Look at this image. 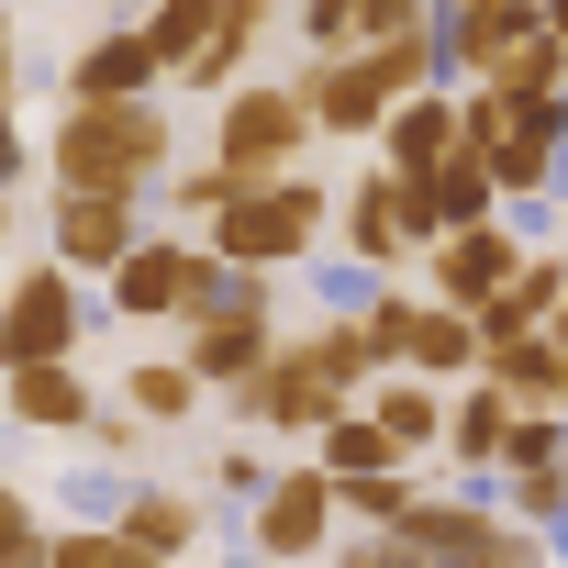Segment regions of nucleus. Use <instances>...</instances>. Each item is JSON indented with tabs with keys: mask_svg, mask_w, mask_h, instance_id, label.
Masks as SVG:
<instances>
[{
	"mask_svg": "<svg viewBox=\"0 0 568 568\" xmlns=\"http://www.w3.org/2000/svg\"><path fill=\"white\" fill-rule=\"evenodd\" d=\"M156 45H145V23H123V34H101V45H79V68H68V101H156Z\"/></svg>",
	"mask_w": 568,
	"mask_h": 568,
	"instance_id": "nucleus-15",
	"label": "nucleus"
},
{
	"mask_svg": "<svg viewBox=\"0 0 568 568\" xmlns=\"http://www.w3.org/2000/svg\"><path fill=\"white\" fill-rule=\"evenodd\" d=\"M45 546H57V535H45V513H34L12 479H0V568H45Z\"/></svg>",
	"mask_w": 568,
	"mask_h": 568,
	"instance_id": "nucleus-31",
	"label": "nucleus"
},
{
	"mask_svg": "<svg viewBox=\"0 0 568 568\" xmlns=\"http://www.w3.org/2000/svg\"><path fill=\"white\" fill-rule=\"evenodd\" d=\"M457 145H468V90H446V79H435V90H413V101L379 123V156H390L402 179H435Z\"/></svg>",
	"mask_w": 568,
	"mask_h": 568,
	"instance_id": "nucleus-12",
	"label": "nucleus"
},
{
	"mask_svg": "<svg viewBox=\"0 0 568 568\" xmlns=\"http://www.w3.org/2000/svg\"><path fill=\"white\" fill-rule=\"evenodd\" d=\"M313 457H324L335 479H379V468H413V457L390 446V424H379L368 402H346V413H335V424L313 435Z\"/></svg>",
	"mask_w": 568,
	"mask_h": 568,
	"instance_id": "nucleus-21",
	"label": "nucleus"
},
{
	"mask_svg": "<svg viewBox=\"0 0 568 568\" xmlns=\"http://www.w3.org/2000/svg\"><path fill=\"white\" fill-rule=\"evenodd\" d=\"M179 357L201 368V390H245V379L278 357V335H267V278H245L223 313H190V346H179Z\"/></svg>",
	"mask_w": 568,
	"mask_h": 568,
	"instance_id": "nucleus-9",
	"label": "nucleus"
},
{
	"mask_svg": "<svg viewBox=\"0 0 568 568\" xmlns=\"http://www.w3.org/2000/svg\"><path fill=\"white\" fill-rule=\"evenodd\" d=\"M335 513H357L368 535H402L424 513V468H379V479H335Z\"/></svg>",
	"mask_w": 568,
	"mask_h": 568,
	"instance_id": "nucleus-25",
	"label": "nucleus"
},
{
	"mask_svg": "<svg viewBox=\"0 0 568 568\" xmlns=\"http://www.w3.org/2000/svg\"><path fill=\"white\" fill-rule=\"evenodd\" d=\"M134 245H145V201L134 190H57V256L79 278H112Z\"/></svg>",
	"mask_w": 568,
	"mask_h": 568,
	"instance_id": "nucleus-11",
	"label": "nucleus"
},
{
	"mask_svg": "<svg viewBox=\"0 0 568 568\" xmlns=\"http://www.w3.org/2000/svg\"><path fill=\"white\" fill-rule=\"evenodd\" d=\"M357 379H379V368H368V335L335 313L324 335L278 346V357H267V368H256L234 402H245V424H256V435H324V424L357 402Z\"/></svg>",
	"mask_w": 568,
	"mask_h": 568,
	"instance_id": "nucleus-1",
	"label": "nucleus"
},
{
	"mask_svg": "<svg viewBox=\"0 0 568 568\" xmlns=\"http://www.w3.org/2000/svg\"><path fill=\"white\" fill-rule=\"evenodd\" d=\"M424 23H435L424 0H302V34H313V57L390 45V34H424Z\"/></svg>",
	"mask_w": 568,
	"mask_h": 568,
	"instance_id": "nucleus-14",
	"label": "nucleus"
},
{
	"mask_svg": "<svg viewBox=\"0 0 568 568\" xmlns=\"http://www.w3.org/2000/svg\"><path fill=\"white\" fill-rule=\"evenodd\" d=\"M123 535L156 546V557H190V546H201V501H190V490H134V501H123Z\"/></svg>",
	"mask_w": 568,
	"mask_h": 568,
	"instance_id": "nucleus-28",
	"label": "nucleus"
},
{
	"mask_svg": "<svg viewBox=\"0 0 568 568\" xmlns=\"http://www.w3.org/2000/svg\"><path fill=\"white\" fill-rule=\"evenodd\" d=\"M57 190H134L168 179V101H68L57 145H45Z\"/></svg>",
	"mask_w": 568,
	"mask_h": 568,
	"instance_id": "nucleus-3",
	"label": "nucleus"
},
{
	"mask_svg": "<svg viewBox=\"0 0 568 568\" xmlns=\"http://www.w3.org/2000/svg\"><path fill=\"white\" fill-rule=\"evenodd\" d=\"M23 179V123H12V101H0V190Z\"/></svg>",
	"mask_w": 568,
	"mask_h": 568,
	"instance_id": "nucleus-35",
	"label": "nucleus"
},
{
	"mask_svg": "<svg viewBox=\"0 0 568 568\" xmlns=\"http://www.w3.org/2000/svg\"><path fill=\"white\" fill-rule=\"evenodd\" d=\"M402 535H413L435 568H546V557H557L535 524H513V513H490V501H435V490H424V513H413Z\"/></svg>",
	"mask_w": 568,
	"mask_h": 568,
	"instance_id": "nucleus-7",
	"label": "nucleus"
},
{
	"mask_svg": "<svg viewBox=\"0 0 568 568\" xmlns=\"http://www.w3.org/2000/svg\"><path fill=\"white\" fill-rule=\"evenodd\" d=\"M413 291H379L368 313H357V335H368V368H413Z\"/></svg>",
	"mask_w": 568,
	"mask_h": 568,
	"instance_id": "nucleus-30",
	"label": "nucleus"
},
{
	"mask_svg": "<svg viewBox=\"0 0 568 568\" xmlns=\"http://www.w3.org/2000/svg\"><path fill=\"white\" fill-rule=\"evenodd\" d=\"M190 278H201V245H134L123 267H112V313L123 324H168V313H190Z\"/></svg>",
	"mask_w": 568,
	"mask_h": 568,
	"instance_id": "nucleus-13",
	"label": "nucleus"
},
{
	"mask_svg": "<svg viewBox=\"0 0 568 568\" xmlns=\"http://www.w3.org/2000/svg\"><path fill=\"white\" fill-rule=\"evenodd\" d=\"M424 190H435V223H446V234H457V223H490V212H501V179H490V156H479V145H457V156H446V168H435Z\"/></svg>",
	"mask_w": 568,
	"mask_h": 568,
	"instance_id": "nucleus-24",
	"label": "nucleus"
},
{
	"mask_svg": "<svg viewBox=\"0 0 568 568\" xmlns=\"http://www.w3.org/2000/svg\"><path fill=\"white\" fill-rule=\"evenodd\" d=\"M368 413H379V424H390V446H402V457H413V468H424V457H435V446H446V390H435V379H424V368H390V379H379V390H368Z\"/></svg>",
	"mask_w": 568,
	"mask_h": 568,
	"instance_id": "nucleus-18",
	"label": "nucleus"
},
{
	"mask_svg": "<svg viewBox=\"0 0 568 568\" xmlns=\"http://www.w3.org/2000/svg\"><path fill=\"white\" fill-rule=\"evenodd\" d=\"M79 335H90V302H79L68 256L23 267L12 291H0V368H57V357H79Z\"/></svg>",
	"mask_w": 568,
	"mask_h": 568,
	"instance_id": "nucleus-6",
	"label": "nucleus"
},
{
	"mask_svg": "<svg viewBox=\"0 0 568 568\" xmlns=\"http://www.w3.org/2000/svg\"><path fill=\"white\" fill-rule=\"evenodd\" d=\"M123 402H134L145 424H190V413H201V368H190V357H145V368H123Z\"/></svg>",
	"mask_w": 568,
	"mask_h": 568,
	"instance_id": "nucleus-27",
	"label": "nucleus"
},
{
	"mask_svg": "<svg viewBox=\"0 0 568 568\" xmlns=\"http://www.w3.org/2000/svg\"><path fill=\"white\" fill-rule=\"evenodd\" d=\"M446 68H435V23L424 34H390V45H346V57H313L291 90L313 101V123L324 134H379L413 90H435Z\"/></svg>",
	"mask_w": 568,
	"mask_h": 568,
	"instance_id": "nucleus-2",
	"label": "nucleus"
},
{
	"mask_svg": "<svg viewBox=\"0 0 568 568\" xmlns=\"http://www.w3.org/2000/svg\"><path fill=\"white\" fill-rule=\"evenodd\" d=\"M501 513H513V524H535V535H546V524H557V513H568V468H513V501H501Z\"/></svg>",
	"mask_w": 568,
	"mask_h": 568,
	"instance_id": "nucleus-33",
	"label": "nucleus"
},
{
	"mask_svg": "<svg viewBox=\"0 0 568 568\" xmlns=\"http://www.w3.org/2000/svg\"><path fill=\"white\" fill-rule=\"evenodd\" d=\"M535 12H546V34H568V0H535Z\"/></svg>",
	"mask_w": 568,
	"mask_h": 568,
	"instance_id": "nucleus-37",
	"label": "nucleus"
},
{
	"mask_svg": "<svg viewBox=\"0 0 568 568\" xmlns=\"http://www.w3.org/2000/svg\"><path fill=\"white\" fill-rule=\"evenodd\" d=\"M557 313H568V256H524V267L501 278V302L479 313V335H490V346H501V335H546Z\"/></svg>",
	"mask_w": 568,
	"mask_h": 568,
	"instance_id": "nucleus-17",
	"label": "nucleus"
},
{
	"mask_svg": "<svg viewBox=\"0 0 568 568\" xmlns=\"http://www.w3.org/2000/svg\"><path fill=\"white\" fill-rule=\"evenodd\" d=\"M278 23V0H223V34L190 57V90H234V68L256 57V34Z\"/></svg>",
	"mask_w": 568,
	"mask_h": 568,
	"instance_id": "nucleus-23",
	"label": "nucleus"
},
{
	"mask_svg": "<svg viewBox=\"0 0 568 568\" xmlns=\"http://www.w3.org/2000/svg\"><path fill=\"white\" fill-rule=\"evenodd\" d=\"M313 134H324V123H313L302 90H256V79L223 90V112H212V156H223L234 179H291Z\"/></svg>",
	"mask_w": 568,
	"mask_h": 568,
	"instance_id": "nucleus-5",
	"label": "nucleus"
},
{
	"mask_svg": "<svg viewBox=\"0 0 568 568\" xmlns=\"http://www.w3.org/2000/svg\"><path fill=\"white\" fill-rule=\"evenodd\" d=\"M501 446H513V390L501 379H468L446 402V457L457 468H501Z\"/></svg>",
	"mask_w": 568,
	"mask_h": 568,
	"instance_id": "nucleus-19",
	"label": "nucleus"
},
{
	"mask_svg": "<svg viewBox=\"0 0 568 568\" xmlns=\"http://www.w3.org/2000/svg\"><path fill=\"white\" fill-rule=\"evenodd\" d=\"M479 357H490L479 313H457V302H424V313H413V368H424V379H479Z\"/></svg>",
	"mask_w": 568,
	"mask_h": 568,
	"instance_id": "nucleus-20",
	"label": "nucleus"
},
{
	"mask_svg": "<svg viewBox=\"0 0 568 568\" xmlns=\"http://www.w3.org/2000/svg\"><path fill=\"white\" fill-rule=\"evenodd\" d=\"M0 234H12V190H0Z\"/></svg>",
	"mask_w": 568,
	"mask_h": 568,
	"instance_id": "nucleus-38",
	"label": "nucleus"
},
{
	"mask_svg": "<svg viewBox=\"0 0 568 568\" xmlns=\"http://www.w3.org/2000/svg\"><path fill=\"white\" fill-rule=\"evenodd\" d=\"M0 101H12V12H0Z\"/></svg>",
	"mask_w": 568,
	"mask_h": 568,
	"instance_id": "nucleus-36",
	"label": "nucleus"
},
{
	"mask_svg": "<svg viewBox=\"0 0 568 568\" xmlns=\"http://www.w3.org/2000/svg\"><path fill=\"white\" fill-rule=\"evenodd\" d=\"M245 546H256L267 568H313V557L335 546V468H324V457H313V468H278V479L256 490Z\"/></svg>",
	"mask_w": 568,
	"mask_h": 568,
	"instance_id": "nucleus-8",
	"label": "nucleus"
},
{
	"mask_svg": "<svg viewBox=\"0 0 568 568\" xmlns=\"http://www.w3.org/2000/svg\"><path fill=\"white\" fill-rule=\"evenodd\" d=\"M223 34V0H156V12H145V45H156V68L168 79H190V57Z\"/></svg>",
	"mask_w": 568,
	"mask_h": 568,
	"instance_id": "nucleus-26",
	"label": "nucleus"
},
{
	"mask_svg": "<svg viewBox=\"0 0 568 568\" xmlns=\"http://www.w3.org/2000/svg\"><path fill=\"white\" fill-rule=\"evenodd\" d=\"M313 234H324V190L302 168L291 179H245L212 212V256H234V267H291V256H313Z\"/></svg>",
	"mask_w": 568,
	"mask_h": 568,
	"instance_id": "nucleus-4",
	"label": "nucleus"
},
{
	"mask_svg": "<svg viewBox=\"0 0 568 568\" xmlns=\"http://www.w3.org/2000/svg\"><path fill=\"white\" fill-rule=\"evenodd\" d=\"M45 568H168L156 546H134L123 524H79V535H57L45 546Z\"/></svg>",
	"mask_w": 568,
	"mask_h": 568,
	"instance_id": "nucleus-29",
	"label": "nucleus"
},
{
	"mask_svg": "<svg viewBox=\"0 0 568 568\" xmlns=\"http://www.w3.org/2000/svg\"><path fill=\"white\" fill-rule=\"evenodd\" d=\"M212 479H223V490H234V501H256V490H267V479H278V468H267V457H245V446H223V457H212Z\"/></svg>",
	"mask_w": 568,
	"mask_h": 568,
	"instance_id": "nucleus-34",
	"label": "nucleus"
},
{
	"mask_svg": "<svg viewBox=\"0 0 568 568\" xmlns=\"http://www.w3.org/2000/svg\"><path fill=\"white\" fill-rule=\"evenodd\" d=\"M479 90H501V101H524V112H557V101H568V34H524Z\"/></svg>",
	"mask_w": 568,
	"mask_h": 568,
	"instance_id": "nucleus-22",
	"label": "nucleus"
},
{
	"mask_svg": "<svg viewBox=\"0 0 568 568\" xmlns=\"http://www.w3.org/2000/svg\"><path fill=\"white\" fill-rule=\"evenodd\" d=\"M324 568H435V557H424L413 535H368V524H357V535L324 546Z\"/></svg>",
	"mask_w": 568,
	"mask_h": 568,
	"instance_id": "nucleus-32",
	"label": "nucleus"
},
{
	"mask_svg": "<svg viewBox=\"0 0 568 568\" xmlns=\"http://www.w3.org/2000/svg\"><path fill=\"white\" fill-rule=\"evenodd\" d=\"M513 267H524V234H513L501 212H490V223H457L446 245H424V278H435V302H457V313H490Z\"/></svg>",
	"mask_w": 568,
	"mask_h": 568,
	"instance_id": "nucleus-10",
	"label": "nucleus"
},
{
	"mask_svg": "<svg viewBox=\"0 0 568 568\" xmlns=\"http://www.w3.org/2000/svg\"><path fill=\"white\" fill-rule=\"evenodd\" d=\"M0 413L34 424V435H90V379H79V357H57V368H12V379H0Z\"/></svg>",
	"mask_w": 568,
	"mask_h": 568,
	"instance_id": "nucleus-16",
	"label": "nucleus"
}]
</instances>
